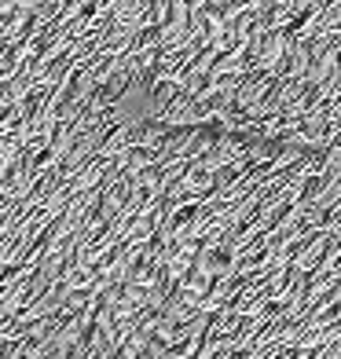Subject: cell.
Returning a JSON list of instances; mask_svg holds the SVG:
<instances>
[{
  "instance_id": "6da1fadb",
  "label": "cell",
  "mask_w": 341,
  "mask_h": 359,
  "mask_svg": "<svg viewBox=\"0 0 341 359\" xmlns=\"http://www.w3.org/2000/svg\"><path fill=\"white\" fill-rule=\"evenodd\" d=\"M0 359H341V0H0Z\"/></svg>"
}]
</instances>
